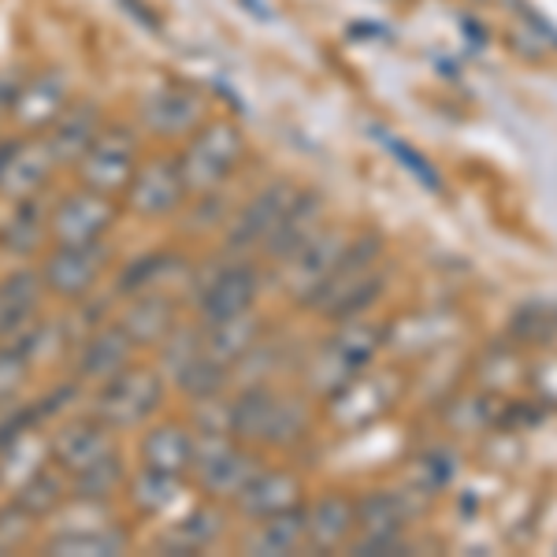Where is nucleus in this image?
<instances>
[{
    "instance_id": "1",
    "label": "nucleus",
    "mask_w": 557,
    "mask_h": 557,
    "mask_svg": "<svg viewBox=\"0 0 557 557\" xmlns=\"http://www.w3.org/2000/svg\"><path fill=\"white\" fill-rule=\"evenodd\" d=\"M242 149H246V138H242L235 123L227 120L201 123L194 131V138L186 141L183 160H178L186 186L190 190H212V186H220L223 178H231V172H235Z\"/></svg>"
},
{
    "instance_id": "2",
    "label": "nucleus",
    "mask_w": 557,
    "mask_h": 557,
    "mask_svg": "<svg viewBox=\"0 0 557 557\" xmlns=\"http://www.w3.org/2000/svg\"><path fill=\"white\" fill-rule=\"evenodd\" d=\"M227 420L231 435L246 438V443H290L305 428L298 420V409L268 391V386H249L227 409Z\"/></svg>"
},
{
    "instance_id": "3",
    "label": "nucleus",
    "mask_w": 557,
    "mask_h": 557,
    "mask_svg": "<svg viewBox=\"0 0 557 557\" xmlns=\"http://www.w3.org/2000/svg\"><path fill=\"white\" fill-rule=\"evenodd\" d=\"M164 401V380L146 368H123L120 375H112L101 383L97 394V417L108 428H134L141 420H149L157 406Z\"/></svg>"
},
{
    "instance_id": "4",
    "label": "nucleus",
    "mask_w": 557,
    "mask_h": 557,
    "mask_svg": "<svg viewBox=\"0 0 557 557\" xmlns=\"http://www.w3.org/2000/svg\"><path fill=\"white\" fill-rule=\"evenodd\" d=\"M194 472L215 498H238L242 487L253 480L257 461L231 443V431H205L194 443Z\"/></svg>"
},
{
    "instance_id": "5",
    "label": "nucleus",
    "mask_w": 557,
    "mask_h": 557,
    "mask_svg": "<svg viewBox=\"0 0 557 557\" xmlns=\"http://www.w3.org/2000/svg\"><path fill=\"white\" fill-rule=\"evenodd\" d=\"M75 164H78V178H83L86 190L112 197V194L127 190L134 168H138V146H134V138L127 131L101 127Z\"/></svg>"
},
{
    "instance_id": "6",
    "label": "nucleus",
    "mask_w": 557,
    "mask_h": 557,
    "mask_svg": "<svg viewBox=\"0 0 557 557\" xmlns=\"http://www.w3.org/2000/svg\"><path fill=\"white\" fill-rule=\"evenodd\" d=\"M52 168H57V152H52L49 138L8 141L0 149V197L26 201L49 183Z\"/></svg>"
},
{
    "instance_id": "7",
    "label": "nucleus",
    "mask_w": 557,
    "mask_h": 557,
    "mask_svg": "<svg viewBox=\"0 0 557 557\" xmlns=\"http://www.w3.org/2000/svg\"><path fill=\"white\" fill-rule=\"evenodd\" d=\"M112 220H115L112 197L97 190H78L57 205L49 231L60 246H89V242H101L108 235Z\"/></svg>"
},
{
    "instance_id": "8",
    "label": "nucleus",
    "mask_w": 557,
    "mask_h": 557,
    "mask_svg": "<svg viewBox=\"0 0 557 557\" xmlns=\"http://www.w3.org/2000/svg\"><path fill=\"white\" fill-rule=\"evenodd\" d=\"M190 190L183 178V168H178V160H149V164L134 168L131 183H127V201L134 212L141 215H168L175 212L178 205H183V194Z\"/></svg>"
},
{
    "instance_id": "9",
    "label": "nucleus",
    "mask_w": 557,
    "mask_h": 557,
    "mask_svg": "<svg viewBox=\"0 0 557 557\" xmlns=\"http://www.w3.org/2000/svg\"><path fill=\"white\" fill-rule=\"evenodd\" d=\"M104 249L101 242H89V246H60L57 253L45 260L41 283L49 286L60 298H86L97 286V278L104 272Z\"/></svg>"
},
{
    "instance_id": "10",
    "label": "nucleus",
    "mask_w": 557,
    "mask_h": 557,
    "mask_svg": "<svg viewBox=\"0 0 557 557\" xmlns=\"http://www.w3.org/2000/svg\"><path fill=\"white\" fill-rule=\"evenodd\" d=\"M141 120H146V127L152 134H164V138L194 134L205 123V101L190 86L168 83V86H157L146 101H141Z\"/></svg>"
},
{
    "instance_id": "11",
    "label": "nucleus",
    "mask_w": 557,
    "mask_h": 557,
    "mask_svg": "<svg viewBox=\"0 0 557 557\" xmlns=\"http://www.w3.org/2000/svg\"><path fill=\"white\" fill-rule=\"evenodd\" d=\"M260 290V278L249 264H227L220 268L201 290V317L205 323L215 320H231V317H246L253 312Z\"/></svg>"
},
{
    "instance_id": "12",
    "label": "nucleus",
    "mask_w": 557,
    "mask_h": 557,
    "mask_svg": "<svg viewBox=\"0 0 557 557\" xmlns=\"http://www.w3.org/2000/svg\"><path fill=\"white\" fill-rule=\"evenodd\" d=\"M346 253V238L338 231H317L305 246L298 249L290 260V286L294 294L312 301V294L320 290L323 283L331 278V272L338 268V260Z\"/></svg>"
},
{
    "instance_id": "13",
    "label": "nucleus",
    "mask_w": 557,
    "mask_h": 557,
    "mask_svg": "<svg viewBox=\"0 0 557 557\" xmlns=\"http://www.w3.org/2000/svg\"><path fill=\"white\" fill-rule=\"evenodd\" d=\"M294 190L290 183H272L268 190H260L253 201L242 209L235 231H231V242H235L238 249H253V246H268V238L275 235L278 220L286 215V209L294 205Z\"/></svg>"
},
{
    "instance_id": "14",
    "label": "nucleus",
    "mask_w": 557,
    "mask_h": 557,
    "mask_svg": "<svg viewBox=\"0 0 557 557\" xmlns=\"http://www.w3.org/2000/svg\"><path fill=\"white\" fill-rule=\"evenodd\" d=\"M52 454H57V465L64 472H83L89 465L104 461V457L115 454V443L108 435V424L101 417L97 420H71L67 428H60L57 443H52Z\"/></svg>"
},
{
    "instance_id": "15",
    "label": "nucleus",
    "mask_w": 557,
    "mask_h": 557,
    "mask_svg": "<svg viewBox=\"0 0 557 557\" xmlns=\"http://www.w3.org/2000/svg\"><path fill=\"white\" fill-rule=\"evenodd\" d=\"M64 108H67V86H64V78L52 75V71L34 75L30 83H23L20 94L12 97V115L20 120V127H30V131L52 127Z\"/></svg>"
},
{
    "instance_id": "16",
    "label": "nucleus",
    "mask_w": 557,
    "mask_h": 557,
    "mask_svg": "<svg viewBox=\"0 0 557 557\" xmlns=\"http://www.w3.org/2000/svg\"><path fill=\"white\" fill-rule=\"evenodd\" d=\"M131 354H134V338L120 323L101 327L86 338L83 354H78V375L94 383H108L112 375H120L123 368H131Z\"/></svg>"
},
{
    "instance_id": "17",
    "label": "nucleus",
    "mask_w": 557,
    "mask_h": 557,
    "mask_svg": "<svg viewBox=\"0 0 557 557\" xmlns=\"http://www.w3.org/2000/svg\"><path fill=\"white\" fill-rule=\"evenodd\" d=\"M298 498H301V483L298 475L290 472H253V480L242 487L238 502L249 517L264 520V517H275V513H286V509H298Z\"/></svg>"
},
{
    "instance_id": "18",
    "label": "nucleus",
    "mask_w": 557,
    "mask_h": 557,
    "mask_svg": "<svg viewBox=\"0 0 557 557\" xmlns=\"http://www.w3.org/2000/svg\"><path fill=\"white\" fill-rule=\"evenodd\" d=\"M41 286V275L34 272H15L0 283V335H26L34 327Z\"/></svg>"
},
{
    "instance_id": "19",
    "label": "nucleus",
    "mask_w": 557,
    "mask_h": 557,
    "mask_svg": "<svg viewBox=\"0 0 557 557\" xmlns=\"http://www.w3.org/2000/svg\"><path fill=\"white\" fill-rule=\"evenodd\" d=\"M120 327L127 331L134 343L157 346V343H164V338L175 331V309H172V301H168L164 294L141 290L138 298L131 301V309L123 312Z\"/></svg>"
},
{
    "instance_id": "20",
    "label": "nucleus",
    "mask_w": 557,
    "mask_h": 557,
    "mask_svg": "<svg viewBox=\"0 0 557 557\" xmlns=\"http://www.w3.org/2000/svg\"><path fill=\"white\" fill-rule=\"evenodd\" d=\"M194 443L197 438L178 424H160L152 428L141 443V457H146V469L183 475L194 469Z\"/></svg>"
},
{
    "instance_id": "21",
    "label": "nucleus",
    "mask_w": 557,
    "mask_h": 557,
    "mask_svg": "<svg viewBox=\"0 0 557 557\" xmlns=\"http://www.w3.org/2000/svg\"><path fill=\"white\" fill-rule=\"evenodd\" d=\"M257 320L249 317H231V320H215V323H205L201 331V343H205V354L212 357V361H220L223 368L242 361V357H249L257 349Z\"/></svg>"
},
{
    "instance_id": "22",
    "label": "nucleus",
    "mask_w": 557,
    "mask_h": 557,
    "mask_svg": "<svg viewBox=\"0 0 557 557\" xmlns=\"http://www.w3.org/2000/svg\"><path fill=\"white\" fill-rule=\"evenodd\" d=\"M320 215H323L320 197L298 194V197H294L290 209H286V215L278 220L275 235L268 238V249H272V253H275L278 260L294 257V253H298V249L305 246V242H309V238L320 231Z\"/></svg>"
},
{
    "instance_id": "23",
    "label": "nucleus",
    "mask_w": 557,
    "mask_h": 557,
    "mask_svg": "<svg viewBox=\"0 0 557 557\" xmlns=\"http://www.w3.org/2000/svg\"><path fill=\"white\" fill-rule=\"evenodd\" d=\"M354 524H357L354 502L343 498V494H327V498H320L317 506L305 513V539H309L312 546L331 550V546H338L354 532Z\"/></svg>"
},
{
    "instance_id": "24",
    "label": "nucleus",
    "mask_w": 557,
    "mask_h": 557,
    "mask_svg": "<svg viewBox=\"0 0 557 557\" xmlns=\"http://www.w3.org/2000/svg\"><path fill=\"white\" fill-rule=\"evenodd\" d=\"M49 131V146L57 152V160H78L101 131V120H97L94 104H67Z\"/></svg>"
},
{
    "instance_id": "25",
    "label": "nucleus",
    "mask_w": 557,
    "mask_h": 557,
    "mask_svg": "<svg viewBox=\"0 0 557 557\" xmlns=\"http://www.w3.org/2000/svg\"><path fill=\"white\" fill-rule=\"evenodd\" d=\"M123 535L112 528L89 524V528H71V532L57 535L45 550L49 554H64V557H112L123 550Z\"/></svg>"
},
{
    "instance_id": "26",
    "label": "nucleus",
    "mask_w": 557,
    "mask_h": 557,
    "mask_svg": "<svg viewBox=\"0 0 557 557\" xmlns=\"http://www.w3.org/2000/svg\"><path fill=\"white\" fill-rule=\"evenodd\" d=\"M305 539V513L298 509H286V513H275V517H264L260 532L253 535V554H294Z\"/></svg>"
},
{
    "instance_id": "27",
    "label": "nucleus",
    "mask_w": 557,
    "mask_h": 557,
    "mask_svg": "<svg viewBox=\"0 0 557 557\" xmlns=\"http://www.w3.org/2000/svg\"><path fill=\"white\" fill-rule=\"evenodd\" d=\"M354 513H357V524L364 528V535H398L406 509H401L398 494L375 491V494H364V498L357 502Z\"/></svg>"
},
{
    "instance_id": "28",
    "label": "nucleus",
    "mask_w": 557,
    "mask_h": 557,
    "mask_svg": "<svg viewBox=\"0 0 557 557\" xmlns=\"http://www.w3.org/2000/svg\"><path fill=\"white\" fill-rule=\"evenodd\" d=\"M131 498L141 513H164V509H172L178 498V475L141 469L138 480L131 483Z\"/></svg>"
},
{
    "instance_id": "29",
    "label": "nucleus",
    "mask_w": 557,
    "mask_h": 557,
    "mask_svg": "<svg viewBox=\"0 0 557 557\" xmlns=\"http://www.w3.org/2000/svg\"><path fill=\"white\" fill-rule=\"evenodd\" d=\"M60 502H64V487H60V475L52 469L30 472V480H26L20 487V494H15V506L30 517H49Z\"/></svg>"
},
{
    "instance_id": "30",
    "label": "nucleus",
    "mask_w": 557,
    "mask_h": 557,
    "mask_svg": "<svg viewBox=\"0 0 557 557\" xmlns=\"http://www.w3.org/2000/svg\"><path fill=\"white\" fill-rule=\"evenodd\" d=\"M120 483H123V465L115 454L71 475V487H75V494L83 502H101V498H108V494H115Z\"/></svg>"
},
{
    "instance_id": "31",
    "label": "nucleus",
    "mask_w": 557,
    "mask_h": 557,
    "mask_svg": "<svg viewBox=\"0 0 557 557\" xmlns=\"http://www.w3.org/2000/svg\"><path fill=\"white\" fill-rule=\"evenodd\" d=\"M220 535H223L220 513H215V509H197V513H190L175 528V546L183 554H197V550H205V546H212Z\"/></svg>"
},
{
    "instance_id": "32",
    "label": "nucleus",
    "mask_w": 557,
    "mask_h": 557,
    "mask_svg": "<svg viewBox=\"0 0 557 557\" xmlns=\"http://www.w3.org/2000/svg\"><path fill=\"white\" fill-rule=\"evenodd\" d=\"M26 372H30V357L20 346H0V406L23 391Z\"/></svg>"
},
{
    "instance_id": "33",
    "label": "nucleus",
    "mask_w": 557,
    "mask_h": 557,
    "mask_svg": "<svg viewBox=\"0 0 557 557\" xmlns=\"http://www.w3.org/2000/svg\"><path fill=\"white\" fill-rule=\"evenodd\" d=\"M41 242V220L34 212H20L12 223L4 227V246L15 249V253H26Z\"/></svg>"
}]
</instances>
